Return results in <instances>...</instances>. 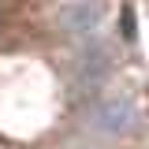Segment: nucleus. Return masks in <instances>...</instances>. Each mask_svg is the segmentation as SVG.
<instances>
[{"label": "nucleus", "mask_w": 149, "mask_h": 149, "mask_svg": "<svg viewBox=\"0 0 149 149\" xmlns=\"http://www.w3.org/2000/svg\"><path fill=\"white\" fill-rule=\"evenodd\" d=\"M134 101H130V93L123 90H108L101 93L97 101H93L90 108V123L97 130H108V134H116V130H127L130 123H134Z\"/></svg>", "instance_id": "f257e3e1"}, {"label": "nucleus", "mask_w": 149, "mask_h": 149, "mask_svg": "<svg viewBox=\"0 0 149 149\" xmlns=\"http://www.w3.org/2000/svg\"><path fill=\"white\" fill-rule=\"evenodd\" d=\"M101 22V0H63L56 8V30L60 34H90Z\"/></svg>", "instance_id": "f03ea898"}]
</instances>
